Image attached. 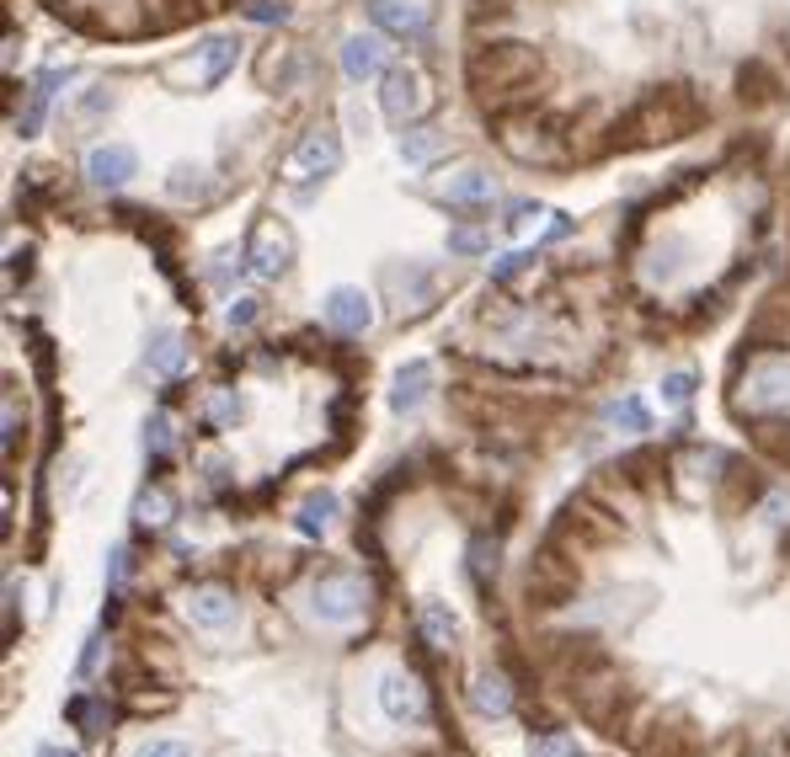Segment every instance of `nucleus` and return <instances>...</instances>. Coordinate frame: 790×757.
I'll list each match as a JSON object with an SVG mask.
<instances>
[{
    "instance_id": "1",
    "label": "nucleus",
    "mask_w": 790,
    "mask_h": 757,
    "mask_svg": "<svg viewBox=\"0 0 790 757\" xmlns=\"http://www.w3.org/2000/svg\"><path fill=\"white\" fill-rule=\"evenodd\" d=\"M545 76V54L535 43L502 38V43H481L470 59H465V85L470 96L486 107V113H513V107H529V91Z\"/></svg>"
},
{
    "instance_id": "2",
    "label": "nucleus",
    "mask_w": 790,
    "mask_h": 757,
    "mask_svg": "<svg viewBox=\"0 0 790 757\" xmlns=\"http://www.w3.org/2000/svg\"><path fill=\"white\" fill-rule=\"evenodd\" d=\"M700 123H706V102L695 96V85L667 80V85H652V91L615 123L609 150H652V145H673V139H689Z\"/></svg>"
},
{
    "instance_id": "3",
    "label": "nucleus",
    "mask_w": 790,
    "mask_h": 757,
    "mask_svg": "<svg viewBox=\"0 0 790 757\" xmlns=\"http://www.w3.org/2000/svg\"><path fill=\"white\" fill-rule=\"evenodd\" d=\"M497 145L513 160H535V165L566 160V118H556V113H535V107L497 113Z\"/></svg>"
},
{
    "instance_id": "4",
    "label": "nucleus",
    "mask_w": 790,
    "mask_h": 757,
    "mask_svg": "<svg viewBox=\"0 0 790 757\" xmlns=\"http://www.w3.org/2000/svg\"><path fill=\"white\" fill-rule=\"evenodd\" d=\"M336 165H342V139H336V128L332 123H310L305 139L294 145L284 176H289V187H316V182L332 176Z\"/></svg>"
},
{
    "instance_id": "5",
    "label": "nucleus",
    "mask_w": 790,
    "mask_h": 757,
    "mask_svg": "<svg viewBox=\"0 0 790 757\" xmlns=\"http://www.w3.org/2000/svg\"><path fill=\"white\" fill-rule=\"evenodd\" d=\"M369 603V587L353 576V571H327L316 587H310V619L321 624H353Z\"/></svg>"
},
{
    "instance_id": "6",
    "label": "nucleus",
    "mask_w": 790,
    "mask_h": 757,
    "mask_svg": "<svg viewBox=\"0 0 790 757\" xmlns=\"http://www.w3.org/2000/svg\"><path fill=\"white\" fill-rule=\"evenodd\" d=\"M294 262V230L284 219H273V214H262L256 225H251V240H247V267L256 278H278V273H289Z\"/></svg>"
},
{
    "instance_id": "7",
    "label": "nucleus",
    "mask_w": 790,
    "mask_h": 757,
    "mask_svg": "<svg viewBox=\"0 0 790 757\" xmlns=\"http://www.w3.org/2000/svg\"><path fill=\"white\" fill-rule=\"evenodd\" d=\"M379 107H385V118L401 123V128H412L427 107H433V96H427V76L416 70V65H401V70H385V91H379Z\"/></svg>"
},
{
    "instance_id": "8",
    "label": "nucleus",
    "mask_w": 790,
    "mask_h": 757,
    "mask_svg": "<svg viewBox=\"0 0 790 757\" xmlns=\"http://www.w3.org/2000/svg\"><path fill=\"white\" fill-rule=\"evenodd\" d=\"M524 593H529V603H535V608H561V603L577 593V565H572V560H561L556 550H545V555L529 560Z\"/></svg>"
},
{
    "instance_id": "9",
    "label": "nucleus",
    "mask_w": 790,
    "mask_h": 757,
    "mask_svg": "<svg viewBox=\"0 0 790 757\" xmlns=\"http://www.w3.org/2000/svg\"><path fill=\"white\" fill-rule=\"evenodd\" d=\"M364 5H369L379 33L407 38V43L427 38V27H433V16H438V0H364Z\"/></svg>"
},
{
    "instance_id": "10",
    "label": "nucleus",
    "mask_w": 790,
    "mask_h": 757,
    "mask_svg": "<svg viewBox=\"0 0 790 757\" xmlns=\"http://www.w3.org/2000/svg\"><path fill=\"white\" fill-rule=\"evenodd\" d=\"M379 710L390 725H422L427 720V693L412 673H385L379 678Z\"/></svg>"
},
{
    "instance_id": "11",
    "label": "nucleus",
    "mask_w": 790,
    "mask_h": 757,
    "mask_svg": "<svg viewBox=\"0 0 790 757\" xmlns=\"http://www.w3.org/2000/svg\"><path fill=\"white\" fill-rule=\"evenodd\" d=\"M321 310H327V320H332L336 331H347V336H364V331L375 325V299H369L364 288H347V283L327 294Z\"/></svg>"
},
{
    "instance_id": "12",
    "label": "nucleus",
    "mask_w": 790,
    "mask_h": 757,
    "mask_svg": "<svg viewBox=\"0 0 790 757\" xmlns=\"http://www.w3.org/2000/svg\"><path fill=\"white\" fill-rule=\"evenodd\" d=\"M492 198H497V182L481 165H465L459 176L444 182V203L459 208V214H481V208H492Z\"/></svg>"
},
{
    "instance_id": "13",
    "label": "nucleus",
    "mask_w": 790,
    "mask_h": 757,
    "mask_svg": "<svg viewBox=\"0 0 790 757\" xmlns=\"http://www.w3.org/2000/svg\"><path fill=\"white\" fill-rule=\"evenodd\" d=\"M737 96H743V107H775L786 96V80H780V70L769 59H748L737 70Z\"/></svg>"
},
{
    "instance_id": "14",
    "label": "nucleus",
    "mask_w": 790,
    "mask_h": 757,
    "mask_svg": "<svg viewBox=\"0 0 790 757\" xmlns=\"http://www.w3.org/2000/svg\"><path fill=\"white\" fill-rule=\"evenodd\" d=\"M134 150L128 145H96L91 156H85V176H91V187H124L128 176H134Z\"/></svg>"
},
{
    "instance_id": "15",
    "label": "nucleus",
    "mask_w": 790,
    "mask_h": 757,
    "mask_svg": "<svg viewBox=\"0 0 790 757\" xmlns=\"http://www.w3.org/2000/svg\"><path fill=\"white\" fill-rule=\"evenodd\" d=\"M187 619H193L198 630H230V624H236V598H230L225 587H198V593L187 598Z\"/></svg>"
},
{
    "instance_id": "16",
    "label": "nucleus",
    "mask_w": 790,
    "mask_h": 757,
    "mask_svg": "<svg viewBox=\"0 0 790 757\" xmlns=\"http://www.w3.org/2000/svg\"><path fill=\"white\" fill-rule=\"evenodd\" d=\"M342 70H347V80H375L385 70V38L353 33V38L342 43Z\"/></svg>"
},
{
    "instance_id": "17",
    "label": "nucleus",
    "mask_w": 790,
    "mask_h": 757,
    "mask_svg": "<svg viewBox=\"0 0 790 757\" xmlns=\"http://www.w3.org/2000/svg\"><path fill=\"white\" fill-rule=\"evenodd\" d=\"M748 342H790V288H775L748 325Z\"/></svg>"
},
{
    "instance_id": "18",
    "label": "nucleus",
    "mask_w": 790,
    "mask_h": 757,
    "mask_svg": "<svg viewBox=\"0 0 790 757\" xmlns=\"http://www.w3.org/2000/svg\"><path fill=\"white\" fill-rule=\"evenodd\" d=\"M416 630H422V640H427L433 651H449V645H455V635H459L449 603H438V598H427L422 608H416Z\"/></svg>"
},
{
    "instance_id": "19",
    "label": "nucleus",
    "mask_w": 790,
    "mask_h": 757,
    "mask_svg": "<svg viewBox=\"0 0 790 757\" xmlns=\"http://www.w3.org/2000/svg\"><path fill=\"white\" fill-rule=\"evenodd\" d=\"M427 390H433V363H407L401 374H396V390H390V405L396 411H416L422 400H427Z\"/></svg>"
},
{
    "instance_id": "20",
    "label": "nucleus",
    "mask_w": 790,
    "mask_h": 757,
    "mask_svg": "<svg viewBox=\"0 0 790 757\" xmlns=\"http://www.w3.org/2000/svg\"><path fill=\"white\" fill-rule=\"evenodd\" d=\"M150 16L134 5V0H96V27L102 33H113V38H128V33H139Z\"/></svg>"
},
{
    "instance_id": "21",
    "label": "nucleus",
    "mask_w": 790,
    "mask_h": 757,
    "mask_svg": "<svg viewBox=\"0 0 790 757\" xmlns=\"http://www.w3.org/2000/svg\"><path fill=\"white\" fill-rule=\"evenodd\" d=\"M182 363H187L182 336H176V331H156V342H150V353H145V368H150L156 379H171V374H182Z\"/></svg>"
},
{
    "instance_id": "22",
    "label": "nucleus",
    "mask_w": 790,
    "mask_h": 757,
    "mask_svg": "<svg viewBox=\"0 0 790 757\" xmlns=\"http://www.w3.org/2000/svg\"><path fill=\"white\" fill-rule=\"evenodd\" d=\"M449 150V134H438V128H427V123H412L407 134H401V156L412 160V165H427V160H438Z\"/></svg>"
},
{
    "instance_id": "23",
    "label": "nucleus",
    "mask_w": 790,
    "mask_h": 757,
    "mask_svg": "<svg viewBox=\"0 0 790 757\" xmlns=\"http://www.w3.org/2000/svg\"><path fill=\"white\" fill-rule=\"evenodd\" d=\"M236 59H241V43H236V38L204 43V70H198V80H204V85H219V80L236 70Z\"/></svg>"
},
{
    "instance_id": "24",
    "label": "nucleus",
    "mask_w": 790,
    "mask_h": 757,
    "mask_svg": "<svg viewBox=\"0 0 790 757\" xmlns=\"http://www.w3.org/2000/svg\"><path fill=\"white\" fill-rule=\"evenodd\" d=\"M470 699H476V710H481V715H507V710H513L507 678H497V673H481V678H476V688H470Z\"/></svg>"
},
{
    "instance_id": "25",
    "label": "nucleus",
    "mask_w": 790,
    "mask_h": 757,
    "mask_svg": "<svg viewBox=\"0 0 790 757\" xmlns=\"http://www.w3.org/2000/svg\"><path fill=\"white\" fill-rule=\"evenodd\" d=\"M753 405H790V368H758L753 374Z\"/></svg>"
},
{
    "instance_id": "26",
    "label": "nucleus",
    "mask_w": 790,
    "mask_h": 757,
    "mask_svg": "<svg viewBox=\"0 0 790 757\" xmlns=\"http://www.w3.org/2000/svg\"><path fill=\"white\" fill-rule=\"evenodd\" d=\"M299 70H305V59H299L294 48H284V54H267V59L256 65V76H262V85H273V80H278V91H294V80H299Z\"/></svg>"
},
{
    "instance_id": "27",
    "label": "nucleus",
    "mask_w": 790,
    "mask_h": 757,
    "mask_svg": "<svg viewBox=\"0 0 790 757\" xmlns=\"http://www.w3.org/2000/svg\"><path fill=\"white\" fill-rule=\"evenodd\" d=\"M332 513H336V496L332 491H316L305 507H299V518H294V528L305 534V539H316V534H327V523H332Z\"/></svg>"
},
{
    "instance_id": "28",
    "label": "nucleus",
    "mask_w": 790,
    "mask_h": 757,
    "mask_svg": "<svg viewBox=\"0 0 790 757\" xmlns=\"http://www.w3.org/2000/svg\"><path fill=\"white\" fill-rule=\"evenodd\" d=\"M753 443H758L775 464H790V427L786 422H764V427L753 433Z\"/></svg>"
},
{
    "instance_id": "29",
    "label": "nucleus",
    "mask_w": 790,
    "mask_h": 757,
    "mask_svg": "<svg viewBox=\"0 0 790 757\" xmlns=\"http://www.w3.org/2000/svg\"><path fill=\"white\" fill-rule=\"evenodd\" d=\"M134 518L145 523V528H161V523H171V496L161 491V485H150L145 496H139V507H134Z\"/></svg>"
},
{
    "instance_id": "30",
    "label": "nucleus",
    "mask_w": 790,
    "mask_h": 757,
    "mask_svg": "<svg viewBox=\"0 0 790 757\" xmlns=\"http://www.w3.org/2000/svg\"><path fill=\"white\" fill-rule=\"evenodd\" d=\"M486 571L497 576V544L476 539V544H470V576H476V587H481V593H486Z\"/></svg>"
},
{
    "instance_id": "31",
    "label": "nucleus",
    "mask_w": 790,
    "mask_h": 757,
    "mask_svg": "<svg viewBox=\"0 0 790 757\" xmlns=\"http://www.w3.org/2000/svg\"><path fill=\"white\" fill-rule=\"evenodd\" d=\"M609 422H615V427H630V433H646V405H641V400H615V405H609Z\"/></svg>"
},
{
    "instance_id": "32",
    "label": "nucleus",
    "mask_w": 790,
    "mask_h": 757,
    "mask_svg": "<svg viewBox=\"0 0 790 757\" xmlns=\"http://www.w3.org/2000/svg\"><path fill=\"white\" fill-rule=\"evenodd\" d=\"M102 113H113V91H85L81 96V107H76V128H85L91 118H102Z\"/></svg>"
},
{
    "instance_id": "33",
    "label": "nucleus",
    "mask_w": 790,
    "mask_h": 757,
    "mask_svg": "<svg viewBox=\"0 0 790 757\" xmlns=\"http://www.w3.org/2000/svg\"><path fill=\"white\" fill-rule=\"evenodd\" d=\"M726 491H732V496H726V507H743V502H758V491H764V485H758V480H743V470H732V480H726Z\"/></svg>"
},
{
    "instance_id": "34",
    "label": "nucleus",
    "mask_w": 790,
    "mask_h": 757,
    "mask_svg": "<svg viewBox=\"0 0 790 757\" xmlns=\"http://www.w3.org/2000/svg\"><path fill=\"white\" fill-rule=\"evenodd\" d=\"M689 395H695V374H667V379H663V400H667V405H689Z\"/></svg>"
},
{
    "instance_id": "35",
    "label": "nucleus",
    "mask_w": 790,
    "mask_h": 757,
    "mask_svg": "<svg viewBox=\"0 0 790 757\" xmlns=\"http://www.w3.org/2000/svg\"><path fill=\"white\" fill-rule=\"evenodd\" d=\"M513 5L518 0H470V22H502V16H513Z\"/></svg>"
},
{
    "instance_id": "36",
    "label": "nucleus",
    "mask_w": 790,
    "mask_h": 757,
    "mask_svg": "<svg viewBox=\"0 0 790 757\" xmlns=\"http://www.w3.org/2000/svg\"><path fill=\"white\" fill-rule=\"evenodd\" d=\"M134 757H193L187 742H176V736H156V742H145Z\"/></svg>"
},
{
    "instance_id": "37",
    "label": "nucleus",
    "mask_w": 790,
    "mask_h": 757,
    "mask_svg": "<svg viewBox=\"0 0 790 757\" xmlns=\"http://www.w3.org/2000/svg\"><path fill=\"white\" fill-rule=\"evenodd\" d=\"M486 245H492V240L481 236V230H455V236H449V251H455V256H481Z\"/></svg>"
},
{
    "instance_id": "38",
    "label": "nucleus",
    "mask_w": 790,
    "mask_h": 757,
    "mask_svg": "<svg viewBox=\"0 0 790 757\" xmlns=\"http://www.w3.org/2000/svg\"><path fill=\"white\" fill-rule=\"evenodd\" d=\"M529 753L535 757H577V742H572V736H540V742H529Z\"/></svg>"
},
{
    "instance_id": "39",
    "label": "nucleus",
    "mask_w": 790,
    "mask_h": 757,
    "mask_svg": "<svg viewBox=\"0 0 790 757\" xmlns=\"http://www.w3.org/2000/svg\"><path fill=\"white\" fill-rule=\"evenodd\" d=\"M145 448H150L156 459H161V454L171 448V422H167V416H156V422L145 427Z\"/></svg>"
},
{
    "instance_id": "40",
    "label": "nucleus",
    "mask_w": 790,
    "mask_h": 757,
    "mask_svg": "<svg viewBox=\"0 0 790 757\" xmlns=\"http://www.w3.org/2000/svg\"><path fill=\"white\" fill-rule=\"evenodd\" d=\"M256 316H262V305H256V299H236V305H230V325H241V331H247V325H256Z\"/></svg>"
},
{
    "instance_id": "41",
    "label": "nucleus",
    "mask_w": 790,
    "mask_h": 757,
    "mask_svg": "<svg viewBox=\"0 0 790 757\" xmlns=\"http://www.w3.org/2000/svg\"><path fill=\"white\" fill-rule=\"evenodd\" d=\"M251 16H256V22H284V16H289V5H284V0H256V5H251Z\"/></svg>"
},
{
    "instance_id": "42",
    "label": "nucleus",
    "mask_w": 790,
    "mask_h": 757,
    "mask_svg": "<svg viewBox=\"0 0 790 757\" xmlns=\"http://www.w3.org/2000/svg\"><path fill=\"white\" fill-rule=\"evenodd\" d=\"M241 416V400L236 395H214V422H236Z\"/></svg>"
},
{
    "instance_id": "43",
    "label": "nucleus",
    "mask_w": 790,
    "mask_h": 757,
    "mask_svg": "<svg viewBox=\"0 0 790 757\" xmlns=\"http://www.w3.org/2000/svg\"><path fill=\"white\" fill-rule=\"evenodd\" d=\"M38 757H76V753H54V747H43V753H38Z\"/></svg>"
},
{
    "instance_id": "44",
    "label": "nucleus",
    "mask_w": 790,
    "mask_h": 757,
    "mask_svg": "<svg viewBox=\"0 0 790 757\" xmlns=\"http://www.w3.org/2000/svg\"><path fill=\"white\" fill-rule=\"evenodd\" d=\"M786 555H790V534H786Z\"/></svg>"
}]
</instances>
